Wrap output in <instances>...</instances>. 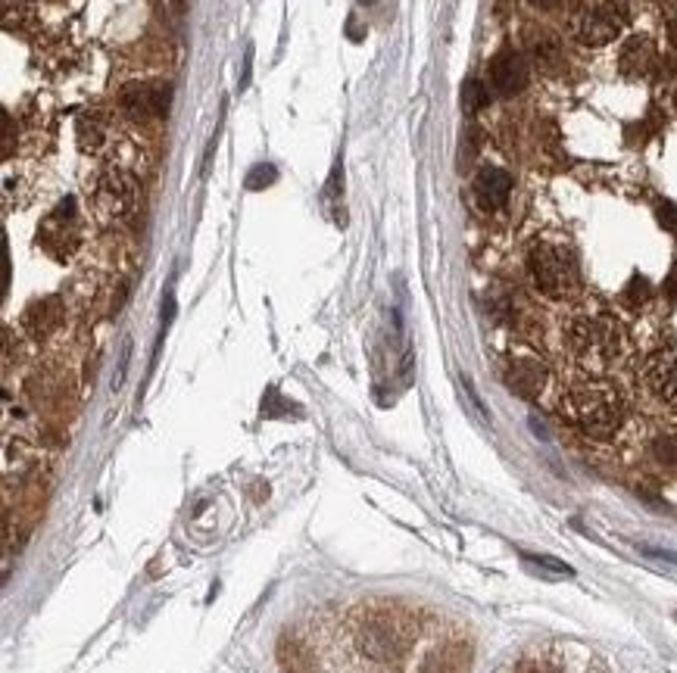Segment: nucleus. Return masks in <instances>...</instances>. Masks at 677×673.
Here are the masks:
<instances>
[{"mask_svg": "<svg viewBox=\"0 0 677 673\" xmlns=\"http://www.w3.org/2000/svg\"><path fill=\"white\" fill-rule=\"evenodd\" d=\"M562 343L577 368L596 377L625 356V331L609 312L600 309L572 312L562 328Z\"/></svg>", "mask_w": 677, "mask_h": 673, "instance_id": "obj_1", "label": "nucleus"}, {"mask_svg": "<svg viewBox=\"0 0 677 673\" xmlns=\"http://www.w3.org/2000/svg\"><path fill=\"white\" fill-rule=\"evenodd\" d=\"M559 409L568 424L593 439L615 437L625 421V396L606 377L587 375L581 381L568 384L559 399Z\"/></svg>", "mask_w": 677, "mask_h": 673, "instance_id": "obj_2", "label": "nucleus"}, {"mask_svg": "<svg viewBox=\"0 0 677 673\" xmlns=\"http://www.w3.org/2000/svg\"><path fill=\"white\" fill-rule=\"evenodd\" d=\"M528 275L547 299H572L581 288L575 246L559 237H540L528 250Z\"/></svg>", "mask_w": 677, "mask_h": 673, "instance_id": "obj_3", "label": "nucleus"}, {"mask_svg": "<svg viewBox=\"0 0 677 673\" xmlns=\"http://www.w3.org/2000/svg\"><path fill=\"white\" fill-rule=\"evenodd\" d=\"M503 673H606L602 661L590 649L575 642H549L509 664Z\"/></svg>", "mask_w": 677, "mask_h": 673, "instance_id": "obj_4", "label": "nucleus"}, {"mask_svg": "<svg viewBox=\"0 0 677 673\" xmlns=\"http://www.w3.org/2000/svg\"><path fill=\"white\" fill-rule=\"evenodd\" d=\"M625 29L621 0H581L572 13V35L587 48H606Z\"/></svg>", "mask_w": 677, "mask_h": 673, "instance_id": "obj_5", "label": "nucleus"}, {"mask_svg": "<svg viewBox=\"0 0 677 673\" xmlns=\"http://www.w3.org/2000/svg\"><path fill=\"white\" fill-rule=\"evenodd\" d=\"M356 639H360L365 655L387 661V658L400 655L406 645V624L394 611H375V615H365V621L356 626Z\"/></svg>", "mask_w": 677, "mask_h": 673, "instance_id": "obj_6", "label": "nucleus"}, {"mask_svg": "<svg viewBox=\"0 0 677 673\" xmlns=\"http://www.w3.org/2000/svg\"><path fill=\"white\" fill-rule=\"evenodd\" d=\"M97 212L110 222H125L138 209V182L125 169H106L94 188Z\"/></svg>", "mask_w": 677, "mask_h": 673, "instance_id": "obj_7", "label": "nucleus"}, {"mask_svg": "<svg viewBox=\"0 0 677 673\" xmlns=\"http://www.w3.org/2000/svg\"><path fill=\"white\" fill-rule=\"evenodd\" d=\"M78 218H76V203L66 199L48 216V222L38 231V244L50 252L53 259H69L78 246Z\"/></svg>", "mask_w": 677, "mask_h": 673, "instance_id": "obj_8", "label": "nucleus"}, {"mask_svg": "<svg viewBox=\"0 0 677 673\" xmlns=\"http://www.w3.org/2000/svg\"><path fill=\"white\" fill-rule=\"evenodd\" d=\"M172 103L169 82H131L122 88V110L131 119H165Z\"/></svg>", "mask_w": 677, "mask_h": 673, "instance_id": "obj_9", "label": "nucleus"}, {"mask_svg": "<svg viewBox=\"0 0 677 673\" xmlns=\"http://www.w3.org/2000/svg\"><path fill=\"white\" fill-rule=\"evenodd\" d=\"M646 390L668 409H677V346H662L643 365Z\"/></svg>", "mask_w": 677, "mask_h": 673, "instance_id": "obj_10", "label": "nucleus"}, {"mask_svg": "<svg viewBox=\"0 0 677 673\" xmlns=\"http://www.w3.org/2000/svg\"><path fill=\"white\" fill-rule=\"evenodd\" d=\"M506 384L524 399H540L549 386V371L537 356L519 352L506 362Z\"/></svg>", "mask_w": 677, "mask_h": 673, "instance_id": "obj_11", "label": "nucleus"}, {"mask_svg": "<svg viewBox=\"0 0 677 673\" xmlns=\"http://www.w3.org/2000/svg\"><path fill=\"white\" fill-rule=\"evenodd\" d=\"M528 84V59L519 50H500L490 59V88L500 97H515Z\"/></svg>", "mask_w": 677, "mask_h": 673, "instance_id": "obj_12", "label": "nucleus"}, {"mask_svg": "<svg viewBox=\"0 0 677 673\" xmlns=\"http://www.w3.org/2000/svg\"><path fill=\"white\" fill-rule=\"evenodd\" d=\"M471 193H475L477 206L484 212H496L509 203V193H512V175L500 165H484L475 175V184H471Z\"/></svg>", "mask_w": 677, "mask_h": 673, "instance_id": "obj_13", "label": "nucleus"}, {"mask_svg": "<svg viewBox=\"0 0 677 673\" xmlns=\"http://www.w3.org/2000/svg\"><path fill=\"white\" fill-rule=\"evenodd\" d=\"M619 69L625 78H646L655 69V44L646 35H634L621 44Z\"/></svg>", "mask_w": 677, "mask_h": 673, "instance_id": "obj_14", "label": "nucleus"}, {"mask_svg": "<svg viewBox=\"0 0 677 673\" xmlns=\"http://www.w3.org/2000/svg\"><path fill=\"white\" fill-rule=\"evenodd\" d=\"M63 322V303L57 297H44L38 303H31L22 315V324L31 337H48L59 328Z\"/></svg>", "mask_w": 677, "mask_h": 673, "instance_id": "obj_15", "label": "nucleus"}, {"mask_svg": "<svg viewBox=\"0 0 677 673\" xmlns=\"http://www.w3.org/2000/svg\"><path fill=\"white\" fill-rule=\"evenodd\" d=\"M530 53H534V63L540 66L543 72H556L562 69V44L556 41L553 35H540L534 38V44H530Z\"/></svg>", "mask_w": 677, "mask_h": 673, "instance_id": "obj_16", "label": "nucleus"}, {"mask_svg": "<svg viewBox=\"0 0 677 673\" xmlns=\"http://www.w3.org/2000/svg\"><path fill=\"white\" fill-rule=\"evenodd\" d=\"M487 103H490V88L484 82H477V78H468L462 84V106H466V112H481Z\"/></svg>", "mask_w": 677, "mask_h": 673, "instance_id": "obj_17", "label": "nucleus"}, {"mask_svg": "<svg viewBox=\"0 0 677 673\" xmlns=\"http://www.w3.org/2000/svg\"><path fill=\"white\" fill-rule=\"evenodd\" d=\"M78 141L85 146H101L103 144V122L101 116H94V112H85L82 119H78Z\"/></svg>", "mask_w": 677, "mask_h": 673, "instance_id": "obj_18", "label": "nucleus"}, {"mask_svg": "<svg viewBox=\"0 0 677 673\" xmlns=\"http://www.w3.org/2000/svg\"><path fill=\"white\" fill-rule=\"evenodd\" d=\"M649 297H653V288H649V281H646L643 275H634V278H630L625 293H621V299H625L630 309H640V306H646Z\"/></svg>", "mask_w": 677, "mask_h": 673, "instance_id": "obj_19", "label": "nucleus"}, {"mask_svg": "<svg viewBox=\"0 0 677 673\" xmlns=\"http://www.w3.org/2000/svg\"><path fill=\"white\" fill-rule=\"evenodd\" d=\"M275 182H278V169L272 163H256L254 169L247 172V178H244L247 190H265V188H272Z\"/></svg>", "mask_w": 677, "mask_h": 673, "instance_id": "obj_20", "label": "nucleus"}, {"mask_svg": "<svg viewBox=\"0 0 677 673\" xmlns=\"http://www.w3.org/2000/svg\"><path fill=\"white\" fill-rule=\"evenodd\" d=\"M653 456L655 462H662L665 468H677V437L674 433H665L653 443Z\"/></svg>", "mask_w": 677, "mask_h": 673, "instance_id": "obj_21", "label": "nucleus"}, {"mask_svg": "<svg viewBox=\"0 0 677 673\" xmlns=\"http://www.w3.org/2000/svg\"><path fill=\"white\" fill-rule=\"evenodd\" d=\"M524 562L534 564V568H543V571H553V574H562V577L572 574V568H568L566 562H559V558H549V555H524Z\"/></svg>", "mask_w": 677, "mask_h": 673, "instance_id": "obj_22", "label": "nucleus"}, {"mask_svg": "<svg viewBox=\"0 0 677 673\" xmlns=\"http://www.w3.org/2000/svg\"><path fill=\"white\" fill-rule=\"evenodd\" d=\"M655 218H659V225L665 231H677V203H672V199H662V203L655 206Z\"/></svg>", "mask_w": 677, "mask_h": 673, "instance_id": "obj_23", "label": "nucleus"}, {"mask_svg": "<svg viewBox=\"0 0 677 673\" xmlns=\"http://www.w3.org/2000/svg\"><path fill=\"white\" fill-rule=\"evenodd\" d=\"M250 75H254V48H247V53H244V75L241 82H237V91L250 88Z\"/></svg>", "mask_w": 677, "mask_h": 673, "instance_id": "obj_24", "label": "nucleus"}, {"mask_svg": "<svg viewBox=\"0 0 677 673\" xmlns=\"http://www.w3.org/2000/svg\"><path fill=\"white\" fill-rule=\"evenodd\" d=\"M665 297L672 299V303H677V265L672 269V275L665 278Z\"/></svg>", "mask_w": 677, "mask_h": 673, "instance_id": "obj_25", "label": "nucleus"}, {"mask_svg": "<svg viewBox=\"0 0 677 673\" xmlns=\"http://www.w3.org/2000/svg\"><path fill=\"white\" fill-rule=\"evenodd\" d=\"M347 35L353 38V41H362V38H365V29H360V25H356V16H350V22H347Z\"/></svg>", "mask_w": 677, "mask_h": 673, "instance_id": "obj_26", "label": "nucleus"}, {"mask_svg": "<svg viewBox=\"0 0 677 673\" xmlns=\"http://www.w3.org/2000/svg\"><path fill=\"white\" fill-rule=\"evenodd\" d=\"M646 555H653V558H668V562H677V555L674 552H665V549H643Z\"/></svg>", "mask_w": 677, "mask_h": 673, "instance_id": "obj_27", "label": "nucleus"}, {"mask_svg": "<svg viewBox=\"0 0 677 673\" xmlns=\"http://www.w3.org/2000/svg\"><path fill=\"white\" fill-rule=\"evenodd\" d=\"M530 6H537V10H553V6H559L562 0H528Z\"/></svg>", "mask_w": 677, "mask_h": 673, "instance_id": "obj_28", "label": "nucleus"}, {"mask_svg": "<svg viewBox=\"0 0 677 673\" xmlns=\"http://www.w3.org/2000/svg\"><path fill=\"white\" fill-rule=\"evenodd\" d=\"M360 4H375V0H360Z\"/></svg>", "mask_w": 677, "mask_h": 673, "instance_id": "obj_29", "label": "nucleus"}, {"mask_svg": "<svg viewBox=\"0 0 677 673\" xmlns=\"http://www.w3.org/2000/svg\"><path fill=\"white\" fill-rule=\"evenodd\" d=\"M674 106H677V91H674Z\"/></svg>", "mask_w": 677, "mask_h": 673, "instance_id": "obj_30", "label": "nucleus"}]
</instances>
